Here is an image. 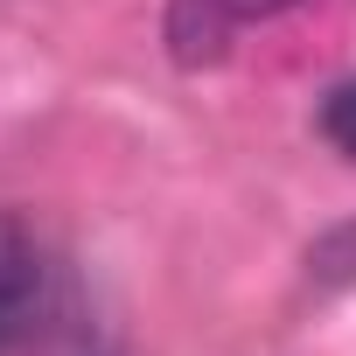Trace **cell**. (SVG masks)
Returning <instances> with one entry per match:
<instances>
[{
	"label": "cell",
	"instance_id": "7a4b0ae2",
	"mask_svg": "<svg viewBox=\"0 0 356 356\" xmlns=\"http://www.w3.org/2000/svg\"><path fill=\"white\" fill-rule=\"evenodd\" d=\"M35 252L15 245V238H0V349H8L22 328H29V307H35Z\"/></svg>",
	"mask_w": 356,
	"mask_h": 356
},
{
	"label": "cell",
	"instance_id": "3957f363",
	"mask_svg": "<svg viewBox=\"0 0 356 356\" xmlns=\"http://www.w3.org/2000/svg\"><path fill=\"white\" fill-rule=\"evenodd\" d=\"M321 140H328L342 161H356V77H342V84L321 98Z\"/></svg>",
	"mask_w": 356,
	"mask_h": 356
},
{
	"label": "cell",
	"instance_id": "6da1fadb",
	"mask_svg": "<svg viewBox=\"0 0 356 356\" xmlns=\"http://www.w3.org/2000/svg\"><path fill=\"white\" fill-rule=\"evenodd\" d=\"M300 0H168V56L182 63V70H203V63H217L245 29H259V22H280V15H293Z\"/></svg>",
	"mask_w": 356,
	"mask_h": 356
}]
</instances>
